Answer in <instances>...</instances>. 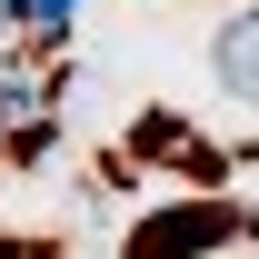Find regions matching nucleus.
I'll use <instances>...</instances> for the list:
<instances>
[{
    "instance_id": "1",
    "label": "nucleus",
    "mask_w": 259,
    "mask_h": 259,
    "mask_svg": "<svg viewBox=\"0 0 259 259\" xmlns=\"http://www.w3.org/2000/svg\"><path fill=\"white\" fill-rule=\"evenodd\" d=\"M220 239H249V209L239 199H180L150 229H130V259H199V249H220Z\"/></svg>"
},
{
    "instance_id": "2",
    "label": "nucleus",
    "mask_w": 259,
    "mask_h": 259,
    "mask_svg": "<svg viewBox=\"0 0 259 259\" xmlns=\"http://www.w3.org/2000/svg\"><path fill=\"white\" fill-rule=\"evenodd\" d=\"M220 80H229L239 100H259V10L220 30Z\"/></svg>"
},
{
    "instance_id": "3",
    "label": "nucleus",
    "mask_w": 259,
    "mask_h": 259,
    "mask_svg": "<svg viewBox=\"0 0 259 259\" xmlns=\"http://www.w3.org/2000/svg\"><path fill=\"white\" fill-rule=\"evenodd\" d=\"M0 259H50V239H0Z\"/></svg>"
}]
</instances>
